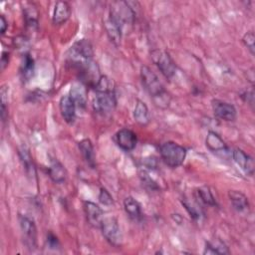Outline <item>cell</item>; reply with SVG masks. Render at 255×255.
<instances>
[{
  "mask_svg": "<svg viewBox=\"0 0 255 255\" xmlns=\"http://www.w3.org/2000/svg\"><path fill=\"white\" fill-rule=\"evenodd\" d=\"M228 196L233 208L238 213H248L250 209L249 201L247 196L238 190H230Z\"/></svg>",
  "mask_w": 255,
  "mask_h": 255,
  "instance_id": "obj_14",
  "label": "cell"
},
{
  "mask_svg": "<svg viewBox=\"0 0 255 255\" xmlns=\"http://www.w3.org/2000/svg\"><path fill=\"white\" fill-rule=\"evenodd\" d=\"M7 27H8V22L6 21L5 17L3 15L0 16V31H1V34H4L7 30Z\"/></svg>",
  "mask_w": 255,
  "mask_h": 255,
  "instance_id": "obj_34",
  "label": "cell"
},
{
  "mask_svg": "<svg viewBox=\"0 0 255 255\" xmlns=\"http://www.w3.org/2000/svg\"><path fill=\"white\" fill-rule=\"evenodd\" d=\"M59 108L62 118L67 124H73L76 120V109L77 106L72 100L70 95H65L61 97L59 102Z\"/></svg>",
  "mask_w": 255,
  "mask_h": 255,
  "instance_id": "obj_12",
  "label": "cell"
},
{
  "mask_svg": "<svg viewBox=\"0 0 255 255\" xmlns=\"http://www.w3.org/2000/svg\"><path fill=\"white\" fill-rule=\"evenodd\" d=\"M115 140L120 148L125 151H130L135 147L137 137L135 132H133L131 129L124 128L116 133Z\"/></svg>",
  "mask_w": 255,
  "mask_h": 255,
  "instance_id": "obj_9",
  "label": "cell"
},
{
  "mask_svg": "<svg viewBox=\"0 0 255 255\" xmlns=\"http://www.w3.org/2000/svg\"><path fill=\"white\" fill-rule=\"evenodd\" d=\"M140 179L142 181V183L149 189L151 190H157L159 187L158 185L156 184V182L145 172V171H141L140 173Z\"/></svg>",
  "mask_w": 255,
  "mask_h": 255,
  "instance_id": "obj_30",
  "label": "cell"
},
{
  "mask_svg": "<svg viewBox=\"0 0 255 255\" xmlns=\"http://www.w3.org/2000/svg\"><path fill=\"white\" fill-rule=\"evenodd\" d=\"M205 144L210 151L218 155H223V157H226L229 153H231L229 152V148L226 145L225 141L215 131H212V130L208 131L205 139Z\"/></svg>",
  "mask_w": 255,
  "mask_h": 255,
  "instance_id": "obj_10",
  "label": "cell"
},
{
  "mask_svg": "<svg viewBox=\"0 0 255 255\" xmlns=\"http://www.w3.org/2000/svg\"><path fill=\"white\" fill-rule=\"evenodd\" d=\"M99 201H100L102 204L106 205V206H110V205L114 204L113 196L111 195V193H110L105 187H101V189H100Z\"/></svg>",
  "mask_w": 255,
  "mask_h": 255,
  "instance_id": "obj_28",
  "label": "cell"
},
{
  "mask_svg": "<svg viewBox=\"0 0 255 255\" xmlns=\"http://www.w3.org/2000/svg\"><path fill=\"white\" fill-rule=\"evenodd\" d=\"M70 97L75 102L77 108L84 110L87 106V90L83 83H75L70 90Z\"/></svg>",
  "mask_w": 255,
  "mask_h": 255,
  "instance_id": "obj_16",
  "label": "cell"
},
{
  "mask_svg": "<svg viewBox=\"0 0 255 255\" xmlns=\"http://www.w3.org/2000/svg\"><path fill=\"white\" fill-rule=\"evenodd\" d=\"M133 119L140 126H146L149 123L148 108L144 102L136 100V104L133 110Z\"/></svg>",
  "mask_w": 255,
  "mask_h": 255,
  "instance_id": "obj_22",
  "label": "cell"
},
{
  "mask_svg": "<svg viewBox=\"0 0 255 255\" xmlns=\"http://www.w3.org/2000/svg\"><path fill=\"white\" fill-rule=\"evenodd\" d=\"M72 10L70 5L65 1H58L54 8L53 23L55 25H61L65 23L71 16Z\"/></svg>",
  "mask_w": 255,
  "mask_h": 255,
  "instance_id": "obj_18",
  "label": "cell"
},
{
  "mask_svg": "<svg viewBox=\"0 0 255 255\" xmlns=\"http://www.w3.org/2000/svg\"><path fill=\"white\" fill-rule=\"evenodd\" d=\"M103 236L106 240L114 246H119L122 241V233L119 226V222L116 217L109 216L104 217L100 226Z\"/></svg>",
  "mask_w": 255,
  "mask_h": 255,
  "instance_id": "obj_6",
  "label": "cell"
},
{
  "mask_svg": "<svg viewBox=\"0 0 255 255\" xmlns=\"http://www.w3.org/2000/svg\"><path fill=\"white\" fill-rule=\"evenodd\" d=\"M254 40H255V36L254 33L252 31L247 32L244 36H243V43L245 45V47H247V49L250 51V53L252 55H254L255 52V45H254Z\"/></svg>",
  "mask_w": 255,
  "mask_h": 255,
  "instance_id": "obj_29",
  "label": "cell"
},
{
  "mask_svg": "<svg viewBox=\"0 0 255 255\" xmlns=\"http://www.w3.org/2000/svg\"><path fill=\"white\" fill-rule=\"evenodd\" d=\"M19 224L23 236L25 245L30 249L34 250L37 247V228L34 221L26 215L19 214Z\"/></svg>",
  "mask_w": 255,
  "mask_h": 255,
  "instance_id": "obj_7",
  "label": "cell"
},
{
  "mask_svg": "<svg viewBox=\"0 0 255 255\" xmlns=\"http://www.w3.org/2000/svg\"><path fill=\"white\" fill-rule=\"evenodd\" d=\"M9 63V53L7 52H3L2 53V57H1V69L4 70L6 68V66Z\"/></svg>",
  "mask_w": 255,
  "mask_h": 255,
  "instance_id": "obj_33",
  "label": "cell"
},
{
  "mask_svg": "<svg viewBox=\"0 0 255 255\" xmlns=\"http://www.w3.org/2000/svg\"><path fill=\"white\" fill-rule=\"evenodd\" d=\"M84 211L87 217L88 222L96 228H100L102 220H103V210L101 207L92 202V201H85L84 202Z\"/></svg>",
  "mask_w": 255,
  "mask_h": 255,
  "instance_id": "obj_13",
  "label": "cell"
},
{
  "mask_svg": "<svg viewBox=\"0 0 255 255\" xmlns=\"http://www.w3.org/2000/svg\"><path fill=\"white\" fill-rule=\"evenodd\" d=\"M105 28L110 40L116 46H119L121 44L123 26L114 20L111 16H109V18L105 21Z\"/></svg>",
  "mask_w": 255,
  "mask_h": 255,
  "instance_id": "obj_19",
  "label": "cell"
},
{
  "mask_svg": "<svg viewBox=\"0 0 255 255\" xmlns=\"http://www.w3.org/2000/svg\"><path fill=\"white\" fill-rule=\"evenodd\" d=\"M159 153L163 162L171 168L180 166L186 157V149L174 141H165L161 143L159 146Z\"/></svg>",
  "mask_w": 255,
  "mask_h": 255,
  "instance_id": "obj_4",
  "label": "cell"
},
{
  "mask_svg": "<svg viewBox=\"0 0 255 255\" xmlns=\"http://www.w3.org/2000/svg\"><path fill=\"white\" fill-rule=\"evenodd\" d=\"M78 146H79V149H80L85 161L87 162V164L90 167L95 168L96 167V155H95L94 146H93L92 141L89 138H84L81 141H79Z\"/></svg>",
  "mask_w": 255,
  "mask_h": 255,
  "instance_id": "obj_20",
  "label": "cell"
},
{
  "mask_svg": "<svg viewBox=\"0 0 255 255\" xmlns=\"http://www.w3.org/2000/svg\"><path fill=\"white\" fill-rule=\"evenodd\" d=\"M182 205L185 207L187 212L189 213L190 217H192L194 220H199L200 217L202 216V210L198 206V204L191 202L188 199H183L182 200Z\"/></svg>",
  "mask_w": 255,
  "mask_h": 255,
  "instance_id": "obj_27",
  "label": "cell"
},
{
  "mask_svg": "<svg viewBox=\"0 0 255 255\" xmlns=\"http://www.w3.org/2000/svg\"><path fill=\"white\" fill-rule=\"evenodd\" d=\"M46 242H47V246L50 247L51 249H57V248L60 247L59 239H58L57 236H56L55 234H53L52 232H48V233H47Z\"/></svg>",
  "mask_w": 255,
  "mask_h": 255,
  "instance_id": "obj_31",
  "label": "cell"
},
{
  "mask_svg": "<svg viewBox=\"0 0 255 255\" xmlns=\"http://www.w3.org/2000/svg\"><path fill=\"white\" fill-rule=\"evenodd\" d=\"M18 154H19V157H20V160L23 164V167L27 173V175L29 177H31L32 179L33 178H36L37 177V172H36V166H35V163L33 161V157L29 151V149L26 147V146H21L19 148V151H18Z\"/></svg>",
  "mask_w": 255,
  "mask_h": 255,
  "instance_id": "obj_17",
  "label": "cell"
},
{
  "mask_svg": "<svg viewBox=\"0 0 255 255\" xmlns=\"http://www.w3.org/2000/svg\"><path fill=\"white\" fill-rule=\"evenodd\" d=\"M197 196L206 205H209V206H216L217 205V202H216L210 188L206 185L201 186L197 189Z\"/></svg>",
  "mask_w": 255,
  "mask_h": 255,
  "instance_id": "obj_26",
  "label": "cell"
},
{
  "mask_svg": "<svg viewBox=\"0 0 255 255\" xmlns=\"http://www.w3.org/2000/svg\"><path fill=\"white\" fill-rule=\"evenodd\" d=\"M152 62L166 79H171L176 71V66L169 54L163 50L155 49L150 53Z\"/></svg>",
  "mask_w": 255,
  "mask_h": 255,
  "instance_id": "obj_5",
  "label": "cell"
},
{
  "mask_svg": "<svg viewBox=\"0 0 255 255\" xmlns=\"http://www.w3.org/2000/svg\"><path fill=\"white\" fill-rule=\"evenodd\" d=\"M48 174L55 183H63L67 178V170L65 166L55 157L50 160Z\"/></svg>",
  "mask_w": 255,
  "mask_h": 255,
  "instance_id": "obj_15",
  "label": "cell"
},
{
  "mask_svg": "<svg viewBox=\"0 0 255 255\" xmlns=\"http://www.w3.org/2000/svg\"><path fill=\"white\" fill-rule=\"evenodd\" d=\"M140 78L144 89L153 99L154 103L160 108H166L169 105L170 98L158 77L147 66H141Z\"/></svg>",
  "mask_w": 255,
  "mask_h": 255,
  "instance_id": "obj_3",
  "label": "cell"
},
{
  "mask_svg": "<svg viewBox=\"0 0 255 255\" xmlns=\"http://www.w3.org/2000/svg\"><path fill=\"white\" fill-rule=\"evenodd\" d=\"M94 90L96 93L93 102L94 110L103 115L111 114L117 106V99L112 81L107 76L102 75Z\"/></svg>",
  "mask_w": 255,
  "mask_h": 255,
  "instance_id": "obj_1",
  "label": "cell"
},
{
  "mask_svg": "<svg viewBox=\"0 0 255 255\" xmlns=\"http://www.w3.org/2000/svg\"><path fill=\"white\" fill-rule=\"evenodd\" d=\"M232 158L239 168L247 175L252 176L254 173V161L253 158L240 148H234L231 152Z\"/></svg>",
  "mask_w": 255,
  "mask_h": 255,
  "instance_id": "obj_11",
  "label": "cell"
},
{
  "mask_svg": "<svg viewBox=\"0 0 255 255\" xmlns=\"http://www.w3.org/2000/svg\"><path fill=\"white\" fill-rule=\"evenodd\" d=\"M212 110L216 118L226 121L232 122L236 119V109L233 105L220 101V100H213L212 101Z\"/></svg>",
  "mask_w": 255,
  "mask_h": 255,
  "instance_id": "obj_8",
  "label": "cell"
},
{
  "mask_svg": "<svg viewBox=\"0 0 255 255\" xmlns=\"http://www.w3.org/2000/svg\"><path fill=\"white\" fill-rule=\"evenodd\" d=\"M35 72V62L29 53H24L20 65V75L23 81H29Z\"/></svg>",
  "mask_w": 255,
  "mask_h": 255,
  "instance_id": "obj_21",
  "label": "cell"
},
{
  "mask_svg": "<svg viewBox=\"0 0 255 255\" xmlns=\"http://www.w3.org/2000/svg\"><path fill=\"white\" fill-rule=\"evenodd\" d=\"M124 208L127 214L133 220H139L141 218L142 212L141 207L138 201H136L133 197L128 196L126 197L124 200Z\"/></svg>",
  "mask_w": 255,
  "mask_h": 255,
  "instance_id": "obj_23",
  "label": "cell"
},
{
  "mask_svg": "<svg viewBox=\"0 0 255 255\" xmlns=\"http://www.w3.org/2000/svg\"><path fill=\"white\" fill-rule=\"evenodd\" d=\"M240 97L242 98V100L244 102H246L250 106H253V104H254V93H253V90L243 92Z\"/></svg>",
  "mask_w": 255,
  "mask_h": 255,
  "instance_id": "obj_32",
  "label": "cell"
},
{
  "mask_svg": "<svg viewBox=\"0 0 255 255\" xmlns=\"http://www.w3.org/2000/svg\"><path fill=\"white\" fill-rule=\"evenodd\" d=\"M93 57L94 50L91 42L88 39H81L70 47L67 53V64L79 73L94 62Z\"/></svg>",
  "mask_w": 255,
  "mask_h": 255,
  "instance_id": "obj_2",
  "label": "cell"
},
{
  "mask_svg": "<svg viewBox=\"0 0 255 255\" xmlns=\"http://www.w3.org/2000/svg\"><path fill=\"white\" fill-rule=\"evenodd\" d=\"M23 14H24L26 27L31 30L36 29L38 27V16H39L36 7L31 3H27L23 8Z\"/></svg>",
  "mask_w": 255,
  "mask_h": 255,
  "instance_id": "obj_24",
  "label": "cell"
},
{
  "mask_svg": "<svg viewBox=\"0 0 255 255\" xmlns=\"http://www.w3.org/2000/svg\"><path fill=\"white\" fill-rule=\"evenodd\" d=\"M230 251L221 239H213L205 243L203 254H229Z\"/></svg>",
  "mask_w": 255,
  "mask_h": 255,
  "instance_id": "obj_25",
  "label": "cell"
}]
</instances>
